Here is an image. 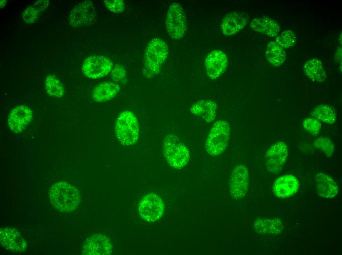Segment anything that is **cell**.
Instances as JSON below:
<instances>
[{"instance_id":"10","label":"cell","mask_w":342,"mask_h":255,"mask_svg":"<svg viewBox=\"0 0 342 255\" xmlns=\"http://www.w3.org/2000/svg\"><path fill=\"white\" fill-rule=\"evenodd\" d=\"M113 63L108 58L100 55H91L84 61L82 70L84 75L91 79L106 76L113 68Z\"/></svg>"},{"instance_id":"20","label":"cell","mask_w":342,"mask_h":255,"mask_svg":"<svg viewBox=\"0 0 342 255\" xmlns=\"http://www.w3.org/2000/svg\"><path fill=\"white\" fill-rule=\"evenodd\" d=\"M217 107L214 101L201 100L192 104L190 111L194 115L201 117L206 123H209L216 118Z\"/></svg>"},{"instance_id":"7","label":"cell","mask_w":342,"mask_h":255,"mask_svg":"<svg viewBox=\"0 0 342 255\" xmlns=\"http://www.w3.org/2000/svg\"><path fill=\"white\" fill-rule=\"evenodd\" d=\"M96 8L91 0L78 3L72 9L69 16V25L75 28L89 26L96 19Z\"/></svg>"},{"instance_id":"22","label":"cell","mask_w":342,"mask_h":255,"mask_svg":"<svg viewBox=\"0 0 342 255\" xmlns=\"http://www.w3.org/2000/svg\"><path fill=\"white\" fill-rule=\"evenodd\" d=\"M250 27L253 30L270 37L277 36L280 29L277 22L268 17L253 19L250 23Z\"/></svg>"},{"instance_id":"13","label":"cell","mask_w":342,"mask_h":255,"mask_svg":"<svg viewBox=\"0 0 342 255\" xmlns=\"http://www.w3.org/2000/svg\"><path fill=\"white\" fill-rule=\"evenodd\" d=\"M204 63L208 77L215 79L226 71L228 64V57L223 51L215 50L207 54Z\"/></svg>"},{"instance_id":"23","label":"cell","mask_w":342,"mask_h":255,"mask_svg":"<svg viewBox=\"0 0 342 255\" xmlns=\"http://www.w3.org/2000/svg\"><path fill=\"white\" fill-rule=\"evenodd\" d=\"M50 4L48 0H37L26 8L22 13L23 20L28 25L34 24Z\"/></svg>"},{"instance_id":"3","label":"cell","mask_w":342,"mask_h":255,"mask_svg":"<svg viewBox=\"0 0 342 255\" xmlns=\"http://www.w3.org/2000/svg\"><path fill=\"white\" fill-rule=\"evenodd\" d=\"M163 152L167 163L175 169L184 168L190 159V152L186 146L172 133L165 136L163 143Z\"/></svg>"},{"instance_id":"28","label":"cell","mask_w":342,"mask_h":255,"mask_svg":"<svg viewBox=\"0 0 342 255\" xmlns=\"http://www.w3.org/2000/svg\"><path fill=\"white\" fill-rule=\"evenodd\" d=\"M275 41L284 49L294 46L297 41V38L292 30H286L277 36Z\"/></svg>"},{"instance_id":"30","label":"cell","mask_w":342,"mask_h":255,"mask_svg":"<svg viewBox=\"0 0 342 255\" xmlns=\"http://www.w3.org/2000/svg\"><path fill=\"white\" fill-rule=\"evenodd\" d=\"M303 126L305 130L313 135L317 134L321 127L319 121L312 118H306L303 123Z\"/></svg>"},{"instance_id":"2","label":"cell","mask_w":342,"mask_h":255,"mask_svg":"<svg viewBox=\"0 0 342 255\" xmlns=\"http://www.w3.org/2000/svg\"><path fill=\"white\" fill-rule=\"evenodd\" d=\"M168 53V47L163 39L154 38L148 43L143 57L144 71L146 76H153L159 73Z\"/></svg>"},{"instance_id":"32","label":"cell","mask_w":342,"mask_h":255,"mask_svg":"<svg viewBox=\"0 0 342 255\" xmlns=\"http://www.w3.org/2000/svg\"><path fill=\"white\" fill-rule=\"evenodd\" d=\"M112 76L115 81H120L125 76V71L121 66L117 64L113 70Z\"/></svg>"},{"instance_id":"14","label":"cell","mask_w":342,"mask_h":255,"mask_svg":"<svg viewBox=\"0 0 342 255\" xmlns=\"http://www.w3.org/2000/svg\"><path fill=\"white\" fill-rule=\"evenodd\" d=\"M249 20L250 17L245 12H231L223 18L221 24V31L225 35L235 34L246 26Z\"/></svg>"},{"instance_id":"27","label":"cell","mask_w":342,"mask_h":255,"mask_svg":"<svg viewBox=\"0 0 342 255\" xmlns=\"http://www.w3.org/2000/svg\"><path fill=\"white\" fill-rule=\"evenodd\" d=\"M45 87L48 94L55 98H61L64 95V88L60 81L53 75L47 76Z\"/></svg>"},{"instance_id":"19","label":"cell","mask_w":342,"mask_h":255,"mask_svg":"<svg viewBox=\"0 0 342 255\" xmlns=\"http://www.w3.org/2000/svg\"><path fill=\"white\" fill-rule=\"evenodd\" d=\"M253 227L257 233L267 235L280 234L284 228L282 221L279 218H258L255 221Z\"/></svg>"},{"instance_id":"4","label":"cell","mask_w":342,"mask_h":255,"mask_svg":"<svg viewBox=\"0 0 342 255\" xmlns=\"http://www.w3.org/2000/svg\"><path fill=\"white\" fill-rule=\"evenodd\" d=\"M115 133L119 141L124 145L134 144L139 137V125L135 114L130 110L120 113L115 122Z\"/></svg>"},{"instance_id":"26","label":"cell","mask_w":342,"mask_h":255,"mask_svg":"<svg viewBox=\"0 0 342 255\" xmlns=\"http://www.w3.org/2000/svg\"><path fill=\"white\" fill-rule=\"evenodd\" d=\"M313 117L318 121L332 124L336 121V114L332 107L321 104L315 107L312 111Z\"/></svg>"},{"instance_id":"16","label":"cell","mask_w":342,"mask_h":255,"mask_svg":"<svg viewBox=\"0 0 342 255\" xmlns=\"http://www.w3.org/2000/svg\"><path fill=\"white\" fill-rule=\"evenodd\" d=\"M112 243L108 237L95 234L88 238L83 247V255H108L112 252Z\"/></svg>"},{"instance_id":"9","label":"cell","mask_w":342,"mask_h":255,"mask_svg":"<svg viewBox=\"0 0 342 255\" xmlns=\"http://www.w3.org/2000/svg\"><path fill=\"white\" fill-rule=\"evenodd\" d=\"M249 184V170L242 164L236 165L232 170L229 179V193L232 198L240 199L247 193Z\"/></svg>"},{"instance_id":"25","label":"cell","mask_w":342,"mask_h":255,"mask_svg":"<svg viewBox=\"0 0 342 255\" xmlns=\"http://www.w3.org/2000/svg\"><path fill=\"white\" fill-rule=\"evenodd\" d=\"M265 54L267 60L275 66L282 65L285 60V50L275 41H271L267 44Z\"/></svg>"},{"instance_id":"18","label":"cell","mask_w":342,"mask_h":255,"mask_svg":"<svg viewBox=\"0 0 342 255\" xmlns=\"http://www.w3.org/2000/svg\"><path fill=\"white\" fill-rule=\"evenodd\" d=\"M315 183L317 194L326 199H332L339 193V186L329 176L323 173H318L315 177Z\"/></svg>"},{"instance_id":"21","label":"cell","mask_w":342,"mask_h":255,"mask_svg":"<svg viewBox=\"0 0 342 255\" xmlns=\"http://www.w3.org/2000/svg\"><path fill=\"white\" fill-rule=\"evenodd\" d=\"M119 90L120 86L116 82L113 81L101 82L93 89L92 99L96 102H106L114 98Z\"/></svg>"},{"instance_id":"5","label":"cell","mask_w":342,"mask_h":255,"mask_svg":"<svg viewBox=\"0 0 342 255\" xmlns=\"http://www.w3.org/2000/svg\"><path fill=\"white\" fill-rule=\"evenodd\" d=\"M230 128L225 120H218L212 126L207 137L205 148L211 156H219L227 149L229 140Z\"/></svg>"},{"instance_id":"31","label":"cell","mask_w":342,"mask_h":255,"mask_svg":"<svg viewBox=\"0 0 342 255\" xmlns=\"http://www.w3.org/2000/svg\"><path fill=\"white\" fill-rule=\"evenodd\" d=\"M104 2L110 11L115 13H121L125 8V4L122 0H106Z\"/></svg>"},{"instance_id":"12","label":"cell","mask_w":342,"mask_h":255,"mask_svg":"<svg viewBox=\"0 0 342 255\" xmlns=\"http://www.w3.org/2000/svg\"><path fill=\"white\" fill-rule=\"evenodd\" d=\"M32 115V111L29 107L25 105L16 106L11 110L8 116L9 129L15 133H21L29 125Z\"/></svg>"},{"instance_id":"11","label":"cell","mask_w":342,"mask_h":255,"mask_svg":"<svg viewBox=\"0 0 342 255\" xmlns=\"http://www.w3.org/2000/svg\"><path fill=\"white\" fill-rule=\"evenodd\" d=\"M288 154V148L284 142H278L267 151L265 156V164L267 170L272 174H277L282 169Z\"/></svg>"},{"instance_id":"6","label":"cell","mask_w":342,"mask_h":255,"mask_svg":"<svg viewBox=\"0 0 342 255\" xmlns=\"http://www.w3.org/2000/svg\"><path fill=\"white\" fill-rule=\"evenodd\" d=\"M166 27L173 39L179 40L185 36L187 23L185 12L179 3L174 2L170 6L166 17Z\"/></svg>"},{"instance_id":"15","label":"cell","mask_w":342,"mask_h":255,"mask_svg":"<svg viewBox=\"0 0 342 255\" xmlns=\"http://www.w3.org/2000/svg\"><path fill=\"white\" fill-rule=\"evenodd\" d=\"M0 244L6 250L16 253L24 252L27 248V243L16 229L11 227H4L0 230Z\"/></svg>"},{"instance_id":"33","label":"cell","mask_w":342,"mask_h":255,"mask_svg":"<svg viewBox=\"0 0 342 255\" xmlns=\"http://www.w3.org/2000/svg\"><path fill=\"white\" fill-rule=\"evenodd\" d=\"M7 1L5 0H0V8H2L6 4Z\"/></svg>"},{"instance_id":"8","label":"cell","mask_w":342,"mask_h":255,"mask_svg":"<svg viewBox=\"0 0 342 255\" xmlns=\"http://www.w3.org/2000/svg\"><path fill=\"white\" fill-rule=\"evenodd\" d=\"M165 204L157 194L150 193L140 202L139 212L142 219L149 222L159 220L164 214Z\"/></svg>"},{"instance_id":"17","label":"cell","mask_w":342,"mask_h":255,"mask_svg":"<svg viewBox=\"0 0 342 255\" xmlns=\"http://www.w3.org/2000/svg\"><path fill=\"white\" fill-rule=\"evenodd\" d=\"M299 182L292 175H286L278 178L275 181L273 191L280 198H286L294 195L298 190Z\"/></svg>"},{"instance_id":"1","label":"cell","mask_w":342,"mask_h":255,"mask_svg":"<svg viewBox=\"0 0 342 255\" xmlns=\"http://www.w3.org/2000/svg\"><path fill=\"white\" fill-rule=\"evenodd\" d=\"M49 197L54 207L63 212L74 211L80 202L79 190L73 185L64 181L56 183L51 187Z\"/></svg>"},{"instance_id":"24","label":"cell","mask_w":342,"mask_h":255,"mask_svg":"<svg viewBox=\"0 0 342 255\" xmlns=\"http://www.w3.org/2000/svg\"><path fill=\"white\" fill-rule=\"evenodd\" d=\"M307 76L314 82H322L326 78V74L321 62L315 58L308 59L304 65Z\"/></svg>"},{"instance_id":"29","label":"cell","mask_w":342,"mask_h":255,"mask_svg":"<svg viewBox=\"0 0 342 255\" xmlns=\"http://www.w3.org/2000/svg\"><path fill=\"white\" fill-rule=\"evenodd\" d=\"M315 148L322 151L327 156H331L334 152V146L332 141L327 137H319L314 142Z\"/></svg>"}]
</instances>
